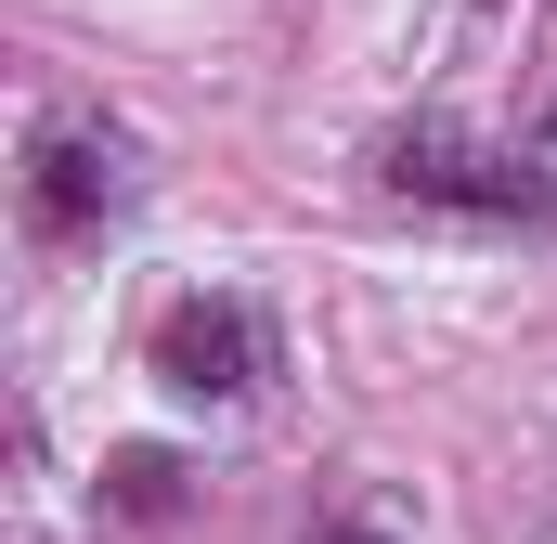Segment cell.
<instances>
[{
    "label": "cell",
    "mask_w": 557,
    "mask_h": 544,
    "mask_svg": "<svg viewBox=\"0 0 557 544\" xmlns=\"http://www.w3.org/2000/svg\"><path fill=\"white\" fill-rule=\"evenodd\" d=\"M169 480H182L169 454H117V506H169Z\"/></svg>",
    "instance_id": "obj_4"
},
{
    "label": "cell",
    "mask_w": 557,
    "mask_h": 544,
    "mask_svg": "<svg viewBox=\"0 0 557 544\" xmlns=\"http://www.w3.org/2000/svg\"><path fill=\"white\" fill-rule=\"evenodd\" d=\"M324 544H376V532H324Z\"/></svg>",
    "instance_id": "obj_5"
},
{
    "label": "cell",
    "mask_w": 557,
    "mask_h": 544,
    "mask_svg": "<svg viewBox=\"0 0 557 544\" xmlns=\"http://www.w3.org/2000/svg\"><path fill=\"white\" fill-rule=\"evenodd\" d=\"M131 195V156L104 131H39V169H26V208L52 221V234H78V221H104Z\"/></svg>",
    "instance_id": "obj_3"
},
{
    "label": "cell",
    "mask_w": 557,
    "mask_h": 544,
    "mask_svg": "<svg viewBox=\"0 0 557 544\" xmlns=\"http://www.w3.org/2000/svg\"><path fill=\"white\" fill-rule=\"evenodd\" d=\"M156 376H169L182 403H247V390H260V311H247V298H182V311L156 324Z\"/></svg>",
    "instance_id": "obj_1"
},
{
    "label": "cell",
    "mask_w": 557,
    "mask_h": 544,
    "mask_svg": "<svg viewBox=\"0 0 557 544\" xmlns=\"http://www.w3.org/2000/svg\"><path fill=\"white\" fill-rule=\"evenodd\" d=\"M389 182L403 195H441V208H557L545 156H480V143H454V131H403L389 143Z\"/></svg>",
    "instance_id": "obj_2"
}]
</instances>
